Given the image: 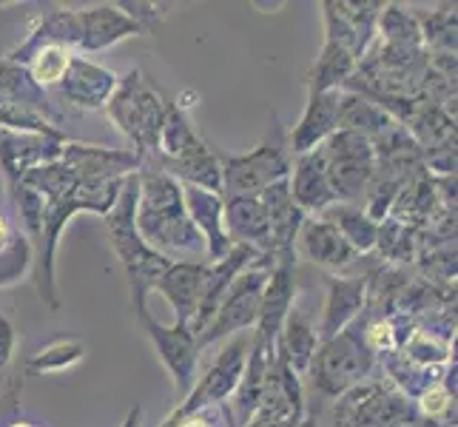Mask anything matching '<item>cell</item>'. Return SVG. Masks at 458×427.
I'll return each instance as SVG.
<instances>
[{"label": "cell", "mask_w": 458, "mask_h": 427, "mask_svg": "<svg viewBox=\"0 0 458 427\" xmlns=\"http://www.w3.org/2000/svg\"><path fill=\"white\" fill-rule=\"evenodd\" d=\"M447 407H450V393H447V390L433 388V390L424 393V399H421V410H424V416L438 419L441 414H447Z\"/></svg>", "instance_id": "27"}, {"label": "cell", "mask_w": 458, "mask_h": 427, "mask_svg": "<svg viewBox=\"0 0 458 427\" xmlns=\"http://www.w3.org/2000/svg\"><path fill=\"white\" fill-rule=\"evenodd\" d=\"M223 217L228 223V240L233 245H248L259 254H271V226L259 197H223Z\"/></svg>", "instance_id": "12"}, {"label": "cell", "mask_w": 458, "mask_h": 427, "mask_svg": "<svg viewBox=\"0 0 458 427\" xmlns=\"http://www.w3.org/2000/svg\"><path fill=\"white\" fill-rule=\"evenodd\" d=\"M137 313H140V322L146 328V334L151 337L157 347V354H160L165 368L171 371L174 382H177L180 390H188L194 385V371H197V354H199L197 337L180 325H171V328L160 325L146 308H137Z\"/></svg>", "instance_id": "9"}, {"label": "cell", "mask_w": 458, "mask_h": 427, "mask_svg": "<svg viewBox=\"0 0 458 427\" xmlns=\"http://www.w3.org/2000/svg\"><path fill=\"white\" fill-rule=\"evenodd\" d=\"M339 106H342V91H322V94H310L308 108L299 125L291 134V146L293 154H308L316 151L322 142L339 129Z\"/></svg>", "instance_id": "13"}, {"label": "cell", "mask_w": 458, "mask_h": 427, "mask_svg": "<svg viewBox=\"0 0 458 427\" xmlns=\"http://www.w3.org/2000/svg\"><path fill=\"white\" fill-rule=\"evenodd\" d=\"M368 282L365 279H327V305H325V322H322V339H334L336 334L356 320V313L365 299Z\"/></svg>", "instance_id": "20"}, {"label": "cell", "mask_w": 458, "mask_h": 427, "mask_svg": "<svg viewBox=\"0 0 458 427\" xmlns=\"http://www.w3.org/2000/svg\"><path fill=\"white\" fill-rule=\"evenodd\" d=\"M137 200H140V177L131 174V177L123 180L120 197L112 205V211H108L106 223H108V234H112V245L125 268V274H129L134 308H146V294L154 288L157 279L165 274L171 260L163 257L160 251H154L143 236H140L137 223H134Z\"/></svg>", "instance_id": "2"}, {"label": "cell", "mask_w": 458, "mask_h": 427, "mask_svg": "<svg viewBox=\"0 0 458 427\" xmlns=\"http://www.w3.org/2000/svg\"><path fill=\"white\" fill-rule=\"evenodd\" d=\"M296 240L302 245L305 257L319 268H327V271H339V268L351 265V260L356 257V251L347 245V240L336 231V226H330L322 217L302 219Z\"/></svg>", "instance_id": "14"}, {"label": "cell", "mask_w": 458, "mask_h": 427, "mask_svg": "<svg viewBox=\"0 0 458 427\" xmlns=\"http://www.w3.org/2000/svg\"><path fill=\"white\" fill-rule=\"evenodd\" d=\"M69 60H72V55L63 49V46L43 43V49H38L35 60H31V77H35L40 86L60 83L63 77H66Z\"/></svg>", "instance_id": "25"}, {"label": "cell", "mask_w": 458, "mask_h": 427, "mask_svg": "<svg viewBox=\"0 0 458 427\" xmlns=\"http://www.w3.org/2000/svg\"><path fill=\"white\" fill-rule=\"evenodd\" d=\"M382 29L387 35V43L390 46H402V49H413V46H419V40H421L419 23L410 18L407 12H402L396 6H390L382 14Z\"/></svg>", "instance_id": "26"}, {"label": "cell", "mask_w": 458, "mask_h": 427, "mask_svg": "<svg viewBox=\"0 0 458 427\" xmlns=\"http://www.w3.org/2000/svg\"><path fill=\"white\" fill-rule=\"evenodd\" d=\"M279 356H285V362L293 368V373H305L310 368V359L316 354V330L310 325V316L302 313L296 305H291L285 322L279 330Z\"/></svg>", "instance_id": "21"}, {"label": "cell", "mask_w": 458, "mask_h": 427, "mask_svg": "<svg viewBox=\"0 0 458 427\" xmlns=\"http://www.w3.org/2000/svg\"><path fill=\"white\" fill-rule=\"evenodd\" d=\"M356 69V57L336 43H325L322 57L316 60V66L310 72V94H322V91H336L339 83H344L347 77Z\"/></svg>", "instance_id": "23"}, {"label": "cell", "mask_w": 458, "mask_h": 427, "mask_svg": "<svg viewBox=\"0 0 458 427\" xmlns=\"http://www.w3.org/2000/svg\"><path fill=\"white\" fill-rule=\"evenodd\" d=\"M208 271H211V265H202V262H171L165 268V274L157 279L154 291H160L171 303L174 325L191 330L205 282H208Z\"/></svg>", "instance_id": "10"}, {"label": "cell", "mask_w": 458, "mask_h": 427, "mask_svg": "<svg viewBox=\"0 0 458 427\" xmlns=\"http://www.w3.org/2000/svg\"><path fill=\"white\" fill-rule=\"evenodd\" d=\"M319 154L336 200H359L365 194L376 168V149L368 137L336 129L319 146Z\"/></svg>", "instance_id": "4"}, {"label": "cell", "mask_w": 458, "mask_h": 427, "mask_svg": "<svg viewBox=\"0 0 458 427\" xmlns=\"http://www.w3.org/2000/svg\"><path fill=\"white\" fill-rule=\"evenodd\" d=\"M86 354V345L81 339H57L49 347L38 351V356L29 362L31 373H57L66 371L74 362H81Z\"/></svg>", "instance_id": "24"}, {"label": "cell", "mask_w": 458, "mask_h": 427, "mask_svg": "<svg viewBox=\"0 0 458 427\" xmlns=\"http://www.w3.org/2000/svg\"><path fill=\"white\" fill-rule=\"evenodd\" d=\"M134 223L154 251H205L199 231L188 219L182 185L160 168L140 177Z\"/></svg>", "instance_id": "1"}, {"label": "cell", "mask_w": 458, "mask_h": 427, "mask_svg": "<svg viewBox=\"0 0 458 427\" xmlns=\"http://www.w3.org/2000/svg\"><path fill=\"white\" fill-rule=\"evenodd\" d=\"M291 185V197L299 205V211H327L330 205H336V197L330 192L327 174H325V163L319 149L299 154V160L293 166V177H288Z\"/></svg>", "instance_id": "15"}, {"label": "cell", "mask_w": 458, "mask_h": 427, "mask_svg": "<svg viewBox=\"0 0 458 427\" xmlns=\"http://www.w3.org/2000/svg\"><path fill=\"white\" fill-rule=\"evenodd\" d=\"M77 18H81V49H89V52L106 49V46H112L123 38H131L143 29L134 18H129V14L114 6L77 12Z\"/></svg>", "instance_id": "19"}, {"label": "cell", "mask_w": 458, "mask_h": 427, "mask_svg": "<svg viewBox=\"0 0 458 427\" xmlns=\"http://www.w3.org/2000/svg\"><path fill=\"white\" fill-rule=\"evenodd\" d=\"M160 163H163L160 171H165L168 177L182 180L185 185L205 188V192L223 194V171H219V160L202 140H197L194 146H188L177 157H171V160H160Z\"/></svg>", "instance_id": "16"}, {"label": "cell", "mask_w": 458, "mask_h": 427, "mask_svg": "<svg viewBox=\"0 0 458 427\" xmlns=\"http://www.w3.org/2000/svg\"><path fill=\"white\" fill-rule=\"evenodd\" d=\"M125 427H140V410H131L129 422H125Z\"/></svg>", "instance_id": "30"}, {"label": "cell", "mask_w": 458, "mask_h": 427, "mask_svg": "<svg viewBox=\"0 0 458 427\" xmlns=\"http://www.w3.org/2000/svg\"><path fill=\"white\" fill-rule=\"evenodd\" d=\"M344 416L351 427H390L407 416L402 397H387L382 388H359L344 399Z\"/></svg>", "instance_id": "17"}, {"label": "cell", "mask_w": 458, "mask_h": 427, "mask_svg": "<svg viewBox=\"0 0 458 427\" xmlns=\"http://www.w3.org/2000/svg\"><path fill=\"white\" fill-rule=\"evenodd\" d=\"M108 106V117H112L120 129L129 134V140L137 146L140 154H157L160 146V132L165 120V108L160 94L146 81L140 72H131L125 81L114 89Z\"/></svg>", "instance_id": "3"}, {"label": "cell", "mask_w": 458, "mask_h": 427, "mask_svg": "<svg viewBox=\"0 0 458 427\" xmlns=\"http://www.w3.org/2000/svg\"><path fill=\"white\" fill-rule=\"evenodd\" d=\"M12 240H14V234L9 231V226H6V219H4V217H0V251H6Z\"/></svg>", "instance_id": "29"}, {"label": "cell", "mask_w": 458, "mask_h": 427, "mask_svg": "<svg viewBox=\"0 0 458 427\" xmlns=\"http://www.w3.org/2000/svg\"><path fill=\"white\" fill-rule=\"evenodd\" d=\"M117 89V77L108 74L100 66H91L86 60H69V69L66 77H63V91L66 98L77 106H86V108H100L112 100V94Z\"/></svg>", "instance_id": "18"}, {"label": "cell", "mask_w": 458, "mask_h": 427, "mask_svg": "<svg viewBox=\"0 0 458 427\" xmlns=\"http://www.w3.org/2000/svg\"><path fill=\"white\" fill-rule=\"evenodd\" d=\"M373 365V351L368 342L353 330H342L334 339H325L322 351L313 354V385L319 388L325 397H339V393L351 390L361 376Z\"/></svg>", "instance_id": "6"}, {"label": "cell", "mask_w": 458, "mask_h": 427, "mask_svg": "<svg viewBox=\"0 0 458 427\" xmlns=\"http://www.w3.org/2000/svg\"><path fill=\"white\" fill-rule=\"evenodd\" d=\"M330 226H336V231L347 240L356 254H368V251L376 248V240H378V226L368 214H361L356 209H347V205H330L327 211H322Z\"/></svg>", "instance_id": "22"}, {"label": "cell", "mask_w": 458, "mask_h": 427, "mask_svg": "<svg viewBox=\"0 0 458 427\" xmlns=\"http://www.w3.org/2000/svg\"><path fill=\"white\" fill-rule=\"evenodd\" d=\"M12 351H14V328L9 320L0 316V371H4L6 362L12 359Z\"/></svg>", "instance_id": "28"}, {"label": "cell", "mask_w": 458, "mask_h": 427, "mask_svg": "<svg viewBox=\"0 0 458 427\" xmlns=\"http://www.w3.org/2000/svg\"><path fill=\"white\" fill-rule=\"evenodd\" d=\"M182 200H185L188 219H191L194 228L199 231L211 262L214 265L223 262L231 254V248H233V243L228 240V234L223 228V223H225L223 197L214 194V192H205V188H197V185H185L182 188Z\"/></svg>", "instance_id": "11"}, {"label": "cell", "mask_w": 458, "mask_h": 427, "mask_svg": "<svg viewBox=\"0 0 458 427\" xmlns=\"http://www.w3.org/2000/svg\"><path fill=\"white\" fill-rule=\"evenodd\" d=\"M248 351H250V342L245 337H236L225 351L219 354V359L208 368V373L202 376V382L194 385L191 397L174 410V414H180V416L194 414V410H199V407L219 405L228 393H233L236 385H240V379H242Z\"/></svg>", "instance_id": "8"}, {"label": "cell", "mask_w": 458, "mask_h": 427, "mask_svg": "<svg viewBox=\"0 0 458 427\" xmlns=\"http://www.w3.org/2000/svg\"><path fill=\"white\" fill-rule=\"evenodd\" d=\"M267 274H271V271H265V268H250V271H242V274L233 277L231 288L225 291L223 303H219V311L214 313V320L197 337L199 351L205 345L236 334V330H245L250 325H257Z\"/></svg>", "instance_id": "7"}, {"label": "cell", "mask_w": 458, "mask_h": 427, "mask_svg": "<svg viewBox=\"0 0 458 427\" xmlns=\"http://www.w3.org/2000/svg\"><path fill=\"white\" fill-rule=\"evenodd\" d=\"M216 160H219V171H223L225 197H259L267 185L291 177L288 149L279 140V132L250 154L242 157L216 154Z\"/></svg>", "instance_id": "5"}, {"label": "cell", "mask_w": 458, "mask_h": 427, "mask_svg": "<svg viewBox=\"0 0 458 427\" xmlns=\"http://www.w3.org/2000/svg\"><path fill=\"white\" fill-rule=\"evenodd\" d=\"M9 427H31L29 422H14V424H9Z\"/></svg>", "instance_id": "31"}]
</instances>
